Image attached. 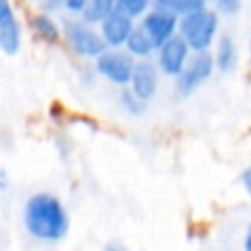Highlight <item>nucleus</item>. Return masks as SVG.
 <instances>
[{"mask_svg": "<svg viewBox=\"0 0 251 251\" xmlns=\"http://www.w3.org/2000/svg\"><path fill=\"white\" fill-rule=\"evenodd\" d=\"M24 226L27 233L41 241H59L69 229V218L57 196L37 192L27 198L24 208Z\"/></svg>", "mask_w": 251, "mask_h": 251, "instance_id": "f257e3e1", "label": "nucleus"}, {"mask_svg": "<svg viewBox=\"0 0 251 251\" xmlns=\"http://www.w3.org/2000/svg\"><path fill=\"white\" fill-rule=\"evenodd\" d=\"M176 35L182 37V41L188 45L190 51H208V47L214 43L218 33V14L202 8L198 12L186 14L178 18L176 24Z\"/></svg>", "mask_w": 251, "mask_h": 251, "instance_id": "f03ea898", "label": "nucleus"}, {"mask_svg": "<svg viewBox=\"0 0 251 251\" xmlns=\"http://www.w3.org/2000/svg\"><path fill=\"white\" fill-rule=\"evenodd\" d=\"M63 35H65L67 45L80 57L96 59L106 49L100 33L94 31L90 27V24H86L82 20H67L65 27H63Z\"/></svg>", "mask_w": 251, "mask_h": 251, "instance_id": "7ed1b4c3", "label": "nucleus"}, {"mask_svg": "<svg viewBox=\"0 0 251 251\" xmlns=\"http://www.w3.org/2000/svg\"><path fill=\"white\" fill-rule=\"evenodd\" d=\"M214 73V59L208 51H198L192 57H188L182 71L175 76L176 78V90L180 96H188L194 88H198L210 75Z\"/></svg>", "mask_w": 251, "mask_h": 251, "instance_id": "20e7f679", "label": "nucleus"}, {"mask_svg": "<svg viewBox=\"0 0 251 251\" xmlns=\"http://www.w3.org/2000/svg\"><path fill=\"white\" fill-rule=\"evenodd\" d=\"M133 57H129L126 51L120 49H104L98 57H96V71L110 80L112 84L118 86H126L129 82L131 76V69H133Z\"/></svg>", "mask_w": 251, "mask_h": 251, "instance_id": "39448f33", "label": "nucleus"}, {"mask_svg": "<svg viewBox=\"0 0 251 251\" xmlns=\"http://www.w3.org/2000/svg\"><path fill=\"white\" fill-rule=\"evenodd\" d=\"M176 24H178V18L175 14L159 10V8H151L143 14L139 27L143 29V33L151 39L153 47L157 49L161 43L176 35Z\"/></svg>", "mask_w": 251, "mask_h": 251, "instance_id": "423d86ee", "label": "nucleus"}, {"mask_svg": "<svg viewBox=\"0 0 251 251\" xmlns=\"http://www.w3.org/2000/svg\"><path fill=\"white\" fill-rule=\"evenodd\" d=\"M155 51H157V67L167 76H176L190 57V49L180 35H173L171 39L161 43Z\"/></svg>", "mask_w": 251, "mask_h": 251, "instance_id": "0eeeda50", "label": "nucleus"}, {"mask_svg": "<svg viewBox=\"0 0 251 251\" xmlns=\"http://www.w3.org/2000/svg\"><path fill=\"white\" fill-rule=\"evenodd\" d=\"M129 90L135 98H139L141 102H147L155 96L157 86H159V75H157V67L151 61L141 59L139 63H133L131 69V76H129Z\"/></svg>", "mask_w": 251, "mask_h": 251, "instance_id": "6e6552de", "label": "nucleus"}, {"mask_svg": "<svg viewBox=\"0 0 251 251\" xmlns=\"http://www.w3.org/2000/svg\"><path fill=\"white\" fill-rule=\"evenodd\" d=\"M22 45V29L10 0H0V51L16 55Z\"/></svg>", "mask_w": 251, "mask_h": 251, "instance_id": "1a4fd4ad", "label": "nucleus"}, {"mask_svg": "<svg viewBox=\"0 0 251 251\" xmlns=\"http://www.w3.org/2000/svg\"><path fill=\"white\" fill-rule=\"evenodd\" d=\"M133 20H129L127 16L120 14V12H110L102 22H100V37L106 45V49H118L126 43L127 35L133 29Z\"/></svg>", "mask_w": 251, "mask_h": 251, "instance_id": "9d476101", "label": "nucleus"}, {"mask_svg": "<svg viewBox=\"0 0 251 251\" xmlns=\"http://www.w3.org/2000/svg\"><path fill=\"white\" fill-rule=\"evenodd\" d=\"M214 59V67L222 73H229L235 69L237 65V49H235V43L229 35H222L216 43V51L212 55Z\"/></svg>", "mask_w": 251, "mask_h": 251, "instance_id": "9b49d317", "label": "nucleus"}, {"mask_svg": "<svg viewBox=\"0 0 251 251\" xmlns=\"http://www.w3.org/2000/svg\"><path fill=\"white\" fill-rule=\"evenodd\" d=\"M33 33L47 45H55L61 41V29L57 25V22L49 16V14H35L29 22Z\"/></svg>", "mask_w": 251, "mask_h": 251, "instance_id": "f8f14e48", "label": "nucleus"}, {"mask_svg": "<svg viewBox=\"0 0 251 251\" xmlns=\"http://www.w3.org/2000/svg\"><path fill=\"white\" fill-rule=\"evenodd\" d=\"M124 45H126V53H127L129 57H139V59H147V57L155 51L151 39L143 33L141 27H133Z\"/></svg>", "mask_w": 251, "mask_h": 251, "instance_id": "ddd939ff", "label": "nucleus"}, {"mask_svg": "<svg viewBox=\"0 0 251 251\" xmlns=\"http://www.w3.org/2000/svg\"><path fill=\"white\" fill-rule=\"evenodd\" d=\"M153 8L171 12L176 18H180V16H186V14L206 8V0H155Z\"/></svg>", "mask_w": 251, "mask_h": 251, "instance_id": "4468645a", "label": "nucleus"}, {"mask_svg": "<svg viewBox=\"0 0 251 251\" xmlns=\"http://www.w3.org/2000/svg\"><path fill=\"white\" fill-rule=\"evenodd\" d=\"M116 0H88L82 10V22L86 24H100L110 12H114Z\"/></svg>", "mask_w": 251, "mask_h": 251, "instance_id": "2eb2a0df", "label": "nucleus"}, {"mask_svg": "<svg viewBox=\"0 0 251 251\" xmlns=\"http://www.w3.org/2000/svg\"><path fill=\"white\" fill-rule=\"evenodd\" d=\"M149 8H151V0H116L114 2V10L127 16L129 20L141 18Z\"/></svg>", "mask_w": 251, "mask_h": 251, "instance_id": "dca6fc26", "label": "nucleus"}, {"mask_svg": "<svg viewBox=\"0 0 251 251\" xmlns=\"http://www.w3.org/2000/svg\"><path fill=\"white\" fill-rule=\"evenodd\" d=\"M120 104H122V108H124L126 112H129V114H141L145 102H141L139 98H135V96L131 94V90H124V92L120 94Z\"/></svg>", "mask_w": 251, "mask_h": 251, "instance_id": "f3484780", "label": "nucleus"}, {"mask_svg": "<svg viewBox=\"0 0 251 251\" xmlns=\"http://www.w3.org/2000/svg\"><path fill=\"white\" fill-rule=\"evenodd\" d=\"M216 4H218V12L224 14V16H233L241 8L239 0H216Z\"/></svg>", "mask_w": 251, "mask_h": 251, "instance_id": "a211bd4d", "label": "nucleus"}, {"mask_svg": "<svg viewBox=\"0 0 251 251\" xmlns=\"http://www.w3.org/2000/svg\"><path fill=\"white\" fill-rule=\"evenodd\" d=\"M86 2H88V0H61V4L65 6L67 12H71V14H78V16L82 14Z\"/></svg>", "mask_w": 251, "mask_h": 251, "instance_id": "6ab92c4d", "label": "nucleus"}, {"mask_svg": "<svg viewBox=\"0 0 251 251\" xmlns=\"http://www.w3.org/2000/svg\"><path fill=\"white\" fill-rule=\"evenodd\" d=\"M8 184H10V178H8V173L0 167V192L2 190H6L8 188Z\"/></svg>", "mask_w": 251, "mask_h": 251, "instance_id": "aec40b11", "label": "nucleus"}, {"mask_svg": "<svg viewBox=\"0 0 251 251\" xmlns=\"http://www.w3.org/2000/svg\"><path fill=\"white\" fill-rule=\"evenodd\" d=\"M104 251H127V249H126L124 245H118V243H110V245H108Z\"/></svg>", "mask_w": 251, "mask_h": 251, "instance_id": "412c9836", "label": "nucleus"}, {"mask_svg": "<svg viewBox=\"0 0 251 251\" xmlns=\"http://www.w3.org/2000/svg\"><path fill=\"white\" fill-rule=\"evenodd\" d=\"M241 180H243V186H245V190H249V171H245V173H243Z\"/></svg>", "mask_w": 251, "mask_h": 251, "instance_id": "4be33fe9", "label": "nucleus"}]
</instances>
